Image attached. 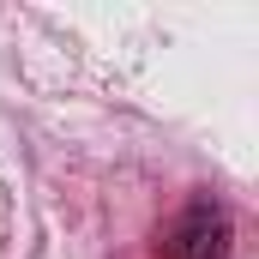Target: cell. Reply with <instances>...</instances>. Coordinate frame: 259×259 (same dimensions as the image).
<instances>
[{"label": "cell", "instance_id": "cell-1", "mask_svg": "<svg viewBox=\"0 0 259 259\" xmlns=\"http://www.w3.org/2000/svg\"><path fill=\"white\" fill-rule=\"evenodd\" d=\"M175 259H229V217L217 205H193L175 229Z\"/></svg>", "mask_w": 259, "mask_h": 259}]
</instances>
